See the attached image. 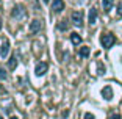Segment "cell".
Wrapping results in <instances>:
<instances>
[{
    "mask_svg": "<svg viewBox=\"0 0 122 119\" xmlns=\"http://www.w3.org/2000/svg\"><path fill=\"white\" fill-rule=\"evenodd\" d=\"M102 96H103L107 100H110V99L113 97V91H111V88H110V86H105L103 89H102Z\"/></svg>",
    "mask_w": 122,
    "mask_h": 119,
    "instance_id": "obj_8",
    "label": "cell"
},
{
    "mask_svg": "<svg viewBox=\"0 0 122 119\" xmlns=\"http://www.w3.org/2000/svg\"><path fill=\"white\" fill-rule=\"evenodd\" d=\"M8 52H10V41L5 39L3 42H2V47H0V55H2V58H6Z\"/></svg>",
    "mask_w": 122,
    "mask_h": 119,
    "instance_id": "obj_6",
    "label": "cell"
},
{
    "mask_svg": "<svg viewBox=\"0 0 122 119\" xmlns=\"http://www.w3.org/2000/svg\"><path fill=\"white\" fill-rule=\"evenodd\" d=\"M67 22H66V21H61L60 22V24H58V28H60V30H67Z\"/></svg>",
    "mask_w": 122,
    "mask_h": 119,
    "instance_id": "obj_14",
    "label": "cell"
},
{
    "mask_svg": "<svg viewBox=\"0 0 122 119\" xmlns=\"http://www.w3.org/2000/svg\"><path fill=\"white\" fill-rule=\"evenodd\" d=\"M80 57H83V58H86V57H89V47H81L80 49Z\"/></svg>",
    "mask_w": 122,
    "mask_h": 119,
    "instance_id": "obj_13",
    "label": "cell"
},
{
    "mask_svg": "<svg viewBox=\"0 0 122 119\" xmlns=\"http://www.w3.org/2000/svg\"><path fill=\"white\" fill-rule=\"evenodd\" d=\"M52 10H53L55 13H61V11L64 10V2H63V0H53Z\"/></svg>",
    "mask_w": 122,
    "mask_h": 119,
    "instance_id": "obj_7",
    "label": "cell"
},
{
    "mask_svg": "<svg viewBox=\"0 0 122 119\" xmlns=\"http://www.w3.org/2000/svg\"><path fill=\"white\" fill-rule=\"evenodd\" d=\"M113 3H114V2H113V0H102V5H103V10L107 11H110L113 8Z\"/></svg>",
    "mask_w": 122,
    "mask_h": 119,
    "instance_id": "obj_11",
    "label": "cell"
},
{
    "mask_svg": "<svg viewBox=\"0 0 122 119\" xmlns=\"http://www.w3.org/2000/svg\"><path fill=\"white\" fill-rule=\"evenodd\" d=\"M41 28H42V21H39V19H35V21L30 24V31L31 33H38Z\"/></svg>",
    "mask_w": 122,
    "mask_h": 119,
    "instance_id": "obj_4",
    "label": "cell"
},
{
    "mask_svg": "<svg viewBox=\"0 0 122 119\" xmlns=\"http://www.w3.org/2000/svg\"><path fill=\"white\" fill-rule=\"evenodd\" d=\"M117 14H119V16H122V2L117 5Z\"/></svg>",
    "mask_w": 122,
    "mask_h": 119,
    "instance_id": "obj_16",
    "label": "cell"
},
{
    "mask_svg": "<svg viewBox=\"0 0 122 119\" xmlns=\"http://www.w3.org/2000/svg\"><path fill=\"white\" fill-rule=\"evenodd\" d=\"M25 14H27V10H25V6H22V5L14 6V8H13V13H11V16L16 17V19H22Z\"/></svg>",
    "mask_w": 122,
    "mask_h": 119,
    "instance_id": "obj_2",
    "label": "cell"
},
{
    "mask_svg": "<svg viewBox=\"0 0 122 119\" xmlns=\"http://www.w3.org/2000/svg\"><path fill=\"white\" fill-rule=\"evenodd\" d=\"M85 119H96V118H94V114H91V113H86V114H85Z\"/></svg>",
    "mask_w": 122,
    "mask_h": 119,
    "instance_id": "obj_17",
    "label": "cell"
},
{
    "mask_svg": "<svg viewBox=\"0 0 122 119\" xmlns=\"http://www.w3.org/2000/svg\"><path fill=\"white\" fill-rule=\"evenodd\" d=\"M8 66H10V69H16V66H17V58L11 57L10 61H8Z\"/></svg>",
    "mask_w": 122,
    "mask_h": 119,
    "instance_id": "obj_12",
    "label": "cell"
},
{
    "mask_svg": "<svg viewBox=\"0 0 122 119\" xmlns=\"http://www.w3.org/2000/svg\"><path fill=\"white\" fill-rule=\"evenodd\" d=\"M111 119H121V116H119V114H113Z\"/></svg>",
    "mask_w": 122,
    "mask_h": 119,
    "instance_id": "obj_18",
    "label": "cell"
},
{
    "mask_svg": "<svg viewBox=\"0 0 122 119\" xmlns=\"http://www.w3.org/2000/svg\"><path fill=\"white\" fill-rule=\"evenodd\" d=\"M0 119H3V118H0Z\"/></svg>",
    "mask_w": 122,
    "mask_h": 119,
    "instance_id": "obj_21",
    "label": "cell"
},
{
    "mask_svg": "<svg viewBox=\"0 0 122 119\" xmlns=\"http://www.w3.org/2000/svg\"><path fill=\"white\" fill-rule=\"evenodd\" d=\"M100 42H102V46H103L105 49H110V47H113V44L116 42V38H114V35H111V33H105V35H102Z\"/></svg>",
    "mask_w": 122,
    "mask_h": 119,
    "instance_id": "obj_1",
    "label": "cell"
},
{
    "mask_svg": "<svg viewBox=\"0 0 122 119\" xmlns=\"http://www.w3.org/2000/svg\"><path fill=\"white\" fill-rule=\"evenodd\" d=\"M71 41H72V44L78 46V44L81 42V36H80L78 33H72V35H71Z\"/></svg>",
    "mask_w": 122,
    "mask_h": 119,
    "instance_id": "obj_10",
    "label": "cell"
},
{
    "mask_svg": "<svg viewBox=\"0 0 122 119\" xmlns=\"http://www.w3.org/2000/svg\"><path fill=\"white\" fill-rule=\"evenodd\" d=\"M11 119H17V118H16V116H13V118H11Z\"/></svg>",
    "mask_w": 122,
    "mask_h": 119,
    "instance_id": "obj_20",
    "label": "cell"
},
{
    "mask_svg": "<svg viewBox=\"0 0 122 119\" xmlns=\"http://www.w3.org/2000/svg\"><path fill=\"white\" fill-rule=\"evenodd\" d=\"M71 19H72V24H74V25H77V27L83 25V13L81 11H74Z\"/></svg>",
    "mask_w": 122,
    "mask_h": 119,
    "instance_id": "obj_3",
    "label": "cell"
},
{
    "mask_svg": "<svg viewBox=\"0 0 122 119\" xmlns=\"http://www.w3.org/2000/svg\"><path fill=\"white\" fill-rule=\"evenodd\" d=\"M96 21H97V10L91 8L89 10V24L92 25V24H96Z\"/></svg>",
    "mask_w": 122,
    "mask_h": 119,
    "instance_id": "obj_9",
    "label": "cell"
},
{
    "mask_svg": "<svg viewBox=\"0 0 122 119\" xmlns=\"http://www.w3.org/2000/svg\"><path fill=\"white\" fill-rule=\"evenodd\" d=\"M0 77H2L3 80H5V78L8 77V75H6V72H5V69H2V67H0Z\"/></svg>",
    "mask_w": 122,
    "mask_h": 119,
    "instance_id": "obj_15",
    "label": "cell"
},
{
    "mask_svg": "<svg viewBox=\"0 0 122 119\" xmlns=\"http://www.w3.org/2000/svg\"><path fill=\"white\" fill-rule=\"evenodd\" d=\"M42 2H44V3H49V2H50V0H42Z\"/></svg>",
    "mask_w": 122,
    "mask_h": 119,
    "instance_id": "obj_19",
    "label": "cell"
},
{
    "mask_svg": "<svg viewBox=\"0 0 122 119\" xmlns=\"http://www.w3.org/2000/svg\"><path fill=\"white\" fill-rule=\"evenodd\" d=\"M47 67H49V66H47V63H38V66H36V69H35V74L36 75H44V74L47 72Z\"/></svg>",
    "mask_w": 122,
    "mask_h": 119,
    "instance_id": "obj_5",
    "label": "cell"
}]
</instances>
